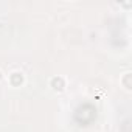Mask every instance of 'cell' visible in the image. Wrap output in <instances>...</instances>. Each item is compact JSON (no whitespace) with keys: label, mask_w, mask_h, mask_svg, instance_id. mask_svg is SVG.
Listing matches in <instances>:
<instances>
[{"label":"cell","mask_w":132,"mask_h":132,"mask_svg":"<svg viewBox=\"0 0 132 132\" xmlns=\"http://www.w3.org/2000/svg\"><path fill=\"white\" fill-rule=\"evenodd\" d=\"M8 81L13 87H19L20 84H23V75L20 72H13L10 76H8Z\"/></svg>","instance_id":"7a4b0ae2"},{"label":"cell","mask_w":132,"mask_h":132,"mask_svg":"<svg viewBox=\"0 0 132 132\" xmlns=\"http://www.w3.org/2000/svg\"><path fill=\"white\" fill-rule=\"evenodd\" d=\"M50 87L54 90V92H62L65 89V79L62 76H53L50 79Z\"/></svg>","instance_id":"6da1fadb"},{"label":"cell","mask_w":132,"mask_h":132,"mask_svg":"<svg viewBox=\"0 0 132 132\" xmlns=\"http://www.w3.org/2000/svg\"><path fill=\"white\" fill-rule=\"evenodd\" d=\"M129 79H130V73H124V78H123L121 81H123V84H124V87H126L127 90L130 89V81H129Z\"/></svg>","instance_id":"3957f363"},{"label":"cell","mask_w":132,"mask_h":132,"mask_svg":"<svg viewBox=\"0 0 132 132\" xmlns=\"http://www.w3.org/2000/svg\"><path fill=\"white\" fill-rule=\"evenodd\" d=\"M2 78H3V73H2V72H0V81H2Z\"/></svg>","instance_id":"277c9868"}]
</instances>
